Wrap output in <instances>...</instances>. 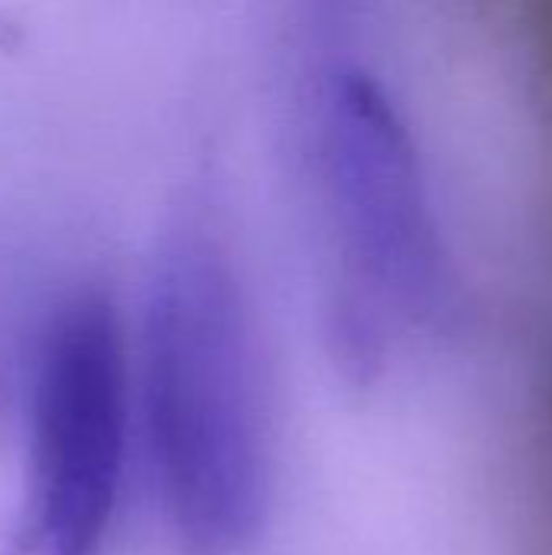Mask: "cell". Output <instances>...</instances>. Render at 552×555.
<instances>
[{"mask_svg":"<svg viewBox=\"0 0 552 555\" xmlns=\"http://www.w3.org/2000/svg\"><path fill=\"white\" fill-rule=\"evenodd\" d=\"M130 416L117 309L101 293L62 299L29 371V507L42 555H101L124 494Z\"/></svg>","mask_w":552,"mask_h":555,"instance_id":"cell-2","label":"cell"},{"mask_svg":"<svg viewBox=\"0 0 552 555\" xmlns=\"http://www.w3.org/2000/svg\"><path fill=\"white\" fill-rule=\"evenodd\" d=\"M325 169L342 257L361 306L364 345L423 328L446 306V260L410 133L364 72H342L325 98Z\"/></svg>","mask_w":552,"mask_h":555,"instance_id":"cell-3","label":"cell"},{"mask_svg":"<svg viewBox=\"0 0 552 555\" xmlns=\"http://www.w3.org/2000/svg\"><path fill=\"white\" fill-rule=\"evenodd\" d=\"M140 403L166 524L185 555H247L270 501L257 358L228 257L198 231L166 241L146 289Z\"/></svg>","mask_w":552,"mask_h":555,"instance_id":"cell-1","label":"cell"}]
</instances>
